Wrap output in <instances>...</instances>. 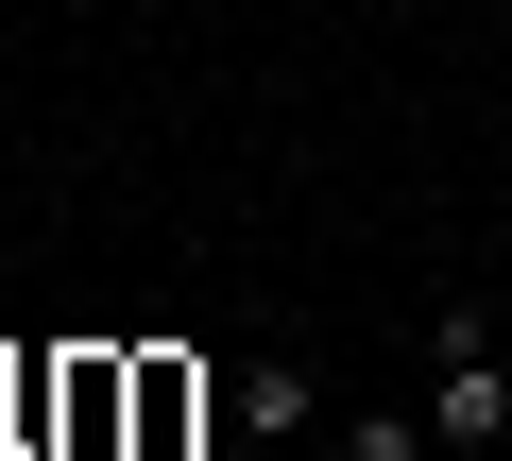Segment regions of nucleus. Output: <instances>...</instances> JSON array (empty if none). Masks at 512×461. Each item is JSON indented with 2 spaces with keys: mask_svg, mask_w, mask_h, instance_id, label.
I'll return each mask as SVG.
<instances>
[{
  "mask_svg": "<svg viewBox=\"0 0 512 461\" xmlns=\"http://www.w3.org/2000/svg\"><path fill=\"white\" fill-rule=\"evenodd\" d=\"M427 444H444V461H495V444H512V359L478 342V308L427 325Z\"/></svg>",
  "mask_w": 512,
  "mask_h": 461,
  "instance_id": "nucleus-1",
  "label": "nucleus"
},
{
  "mask_svg": "<svg viewBox=\"0 0 512 461\" xmlns=\"http://www.w3.org/2000/svg\"><path fill=\"white\" fill-rule=\"evenodd\" d=\"M120 427H137V342H69V376H52V444L103 461Z\"/></svg>",
  "mask_w": 512,
  "mask_h": 461,
  "instance_id": "nucleus-2",
  "label": "nucleus"
},
{
  "mask_svg": "<svg viewBox=\"0 0 512 461\" xmlns=\"http://www.w3.org/2000/svg\"><path fill=\"white\" fill-rule=\"evenodd\" d=\"M205 444V359L188 342H137V427H120V461H188Z\"/></svg>",
  "mask_w": 512,
  "mask_h": 461,
  "instance_id": "nucleus-3",
  "label": "nucleus"
},
{
  "mask_svg": "<svg viewBox=\"0 0 512 461\" xmlns=\"http://www.w3.org/2000/svg\"><path fill=\"white\" fill-rule=\"evenodd\" d=\"M222 410H239V444H308V410H325V393H308V359H239V393H222Z\"/></svg>",
  "mask_w": 512,
  "mask_h": 461,
  "instance_id": "nucleus-4",
  "label": "nucleus"
},
{
  "mask_svg": "<svg viewBox=\"0 0 512 461\" xmlns=\"http://www.w3.org/2000/svg\"><path fill=\"white\" fill-rule=\"evenodd\" d=\"M342 461H444V444H427V410H359V427H342Z\"/></svg>",
  "mask_w": 512,
  "mask_h": 461,
  "instance_id": "nucleus-5",
  "label": "nucleus"
}]
</instances>
